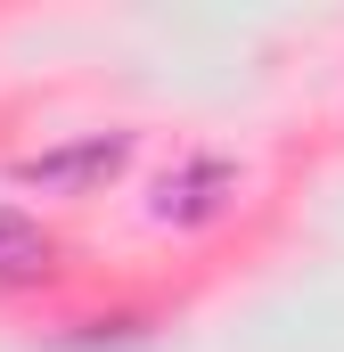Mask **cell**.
I'll return each mask as SVG.
<instances>
[{
  "instance_id": "cell-1",
  "label": "cell",
  "mask_w": 344,
  "mask_h": 352,
  "mask_svg": "<svg viewBox=\"0 0 344 352\" xmlns=\"http://www.w3.org/2000/svg\"><path fill=\"white\" fill-rule=\"evenodd\" d=\"M123 156H131V140H123V131H90V140H66V148L25 156L17 180H25V188H41V197H83V188H98V180L123 173Z\"/></svg>"
},
{
  "instance_id": "cell-2",
  "label": "cell",
  "mask_w": 344,
  "mask_h": 352,
  "mask_svg": "<svg viewBox=\"0 0 344 352\" xmlns=\"http://www.w3.org/2000/svg\"><path fill=\"white\" fill-rule=\"evenodd\" d=\"M230 197H238V164H222V156H189V164L164 173V188H156V221H213Z\"/></svg>"
},
{
  "instance_id": "cell-3",
  "label": "cell",
  "mask_w": 344,
  "mask_h": 352,
  "mask_svg": "<svg viewBox=\"0 0 344 352\" xmlns=\"http://www.w3.org/2000/svg\"><path fill=\"white\" fill-rule=\"evenodd\" d=\"M41 263H50L41 221H33V213H17V205H0V278H33Z\"/></svg>"
}]
</instances>
